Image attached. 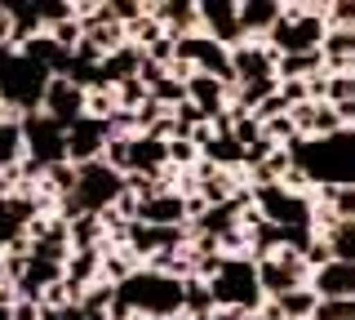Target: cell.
<instances>
[{"instance_id":"obj_1","label":"cell","mask_w":355,"mask_h":320,"mask_svg":"<svg viewBox=\"0 0 355 320\" xmlns=\"http://www.w3.org/2000/svg\"><path fill=\"white\" fill-rule=\"evenodd\" d=\"M351 151H355V134L342 129L333 138H320V142H306L297 138L288 147V160L311 178V187H324V183H351Z\"/></svg>"},{"instance_id":"obj_2","label":"cell","mask_w":355,"mask_h":320,"mask_svg":"<svg viewBox=\"0 0 355 320\" xmlns=\"http://www.w3.org/2000/svg\"><path fill=\"white\" fill-rule=\"evenodd\" d=\"M209 294H214V307L236 316H253L262 307V289H258V271H253V258H222V267L209 276Z\"/></svg>"},{"instance_id":"obj_3","label":"cell","mask_w":355,"mask_h":320,"mask_svg":"<svg viewBox=\"0 0 355 320\" xmlns=\"http://www.w3.org/2000/svg\"><path fill=\"white\" fill-rule=\"evenodd\" d=\"M253 271H258V289H262V298L293 294V289H302L306 276H311V271L302 267V258H297V253H288V249H275L271 258L253 262Z\"/></svg>"},{"instance_id":"obj_4","label":"cell","mask_w":355,"mask_h":320,"mask_svg":"<svg viewBox=\"0 0 355 320\" xmlns=\"http://www.w3.org/2000/svg\"><path fill=\"white\" fill-rule=\"evenodd\" d=\"M103 151H107V125L103 120H76V125H67L62 129V160L67 165H94V160H103Z\"/></svg>"},{"instance_id":"obj_5","label":"cell","mask_w":355,"mask_h":320,"mask_svg":"<svg viewBox=\"0 0 355 320\" xmlns=\"http://www.w3.org/2000/svg\"><path fill=\"white\" fill-rule=\"evenodd\" d=\"M40 116L53 120L58 129L76 125V120L85 116V90H76L67 76H49V85H44V94H40Z\"/></svg>"},{"instance_id":"obj_6","label":"cell","mask_w":355,"mask_h":320,"mask_svg":"<svg viewBox=\"0 0 355 320\" xmlns=\"http://www.w3.org/2000/svg\"><path fill=\"white\" fill-rule=\"evenodd\" d=\"M196 9H200V36H209L222 49L244 45L236 27V0H196Z\"/></svg>"},{"instance_id":"obj_7","label":"cell","mask_w":355,"mask_h":320,"mask_svg":"<svg viewBox=\"0 0 355 320\" xmlns=\"http://www.w3.org/2000/svg\"><path fill=\"white\" fill-rule=\"evenodd\" d=\"M231 58V81L253 85V81H275V49H266L262 40H244V45L227 49Z\"/></svg>"},{"instance_id":"obj_8","label":"cell","mask_w":355,"mask_h":320,"mask_svg":"<svg viewBox=\"0 0 355 320\" xmlns=\"http://www.w3.org/2000/svg\"><path fill=\"white\" fill-rule=\"evenodd\" d=\"M147 14L164 27V36H169L173 45H178V40H187V36H200V9H196V0H155V5H147Z\"/></svg>"},{"instance_id":"obj_9","label":"cell","mask_w":355,"mask_h":320,"mask_svg":"<svg viewBox=\"0 0 355 320\" xmlns=\"http://www.w3.org/2000/svg\"><path fill=\"white\" fill-rule=\"evenodd\" d=\"M306 289L315 298H355V262H324L306 276Z\"/></svg>"},{"instance_id":"obj_10","label":"cell","mask_w":355,"mask_h":320,"mask_svg":"<svg viewBox=\"0 0 355 320\" xmlns=\"http://www.w3.org/2000/svg\"><path fill=\"white\" fill-rule=\"evenodd\" d=\"M275 23H280V0H236V27L244 40H266Z\"/></svg>"},{"instance_id":"obj_11","label":"cell","mask_w":355,"mask_h":320,"mask_svg":"<svg viewBox=\"0 0 355 320\" xmlns=\"http://www.w3.org/2000/svg\"><path fill=\"white\" fill-rule=\"evenodd\" d=\"M133 223L142 227H187V209L178 192H155L147 201H138V218Z\"/></svg>"},{"instance_id":"obj_12","label":"cell","mask_w":355,"mask_h":320,"mask_svg":"<svg viewBox=\"0 0 355 320\" xmlns=\"http://www.w3.org/2000/svg\"><path fill=\"white\" fill-rule=\"evenodd\" d=\"M320 62H324V76H355V31H324Z\"/></svg>"},{"instance_id":"obj_13","label":"cell","mask_w":355,"mask_h":320,"mask_svg":"<svg viewBox=\"0 0 355 320\" xmlns=\"http://www.w3.org/2000/svg\"><path fill=\"white\" fill-rule=\"evenodd\" d=\"M187 103H191L205 120H214V116L227 112V85H218L214 76H200L196 71L191 81H187Z\"/></svg>"},{"instance_id":"obj_14","label":"cell","mask_w":355,"mask_h":320,"mask_svg":"<svg viewBox=\"0 0 355 320\" xmlns=\"http://www.w3.org/2000/svg\"><path fill=\"white\" fill-rule=\"evenodd\" d=\"M133 271H142V262L133 258L129 249H103V267H98V280H107V285H125Z\"/></svg>"},{"instance_id":"obj_15","label":"cell","mask_w":355,"mask_h":320,"mask_svg":"<svg viewBox=\"0 0 355 320\" xmlns=\"http://www.w3.org/2000/svg\"><path fill=\"white\" fill-rule=\"evenodd\" d=\"M209 312H214V294H209V285L200 280V276H187V280H182V316L209 320Z\"/></svg>"},{"instance_id":"obj_16","label":"cell","mask_w":355,"mask_h":320,"mask_svg":"<svg viewBox=\"0 0 355 320\" xmlns=\"http://www.w3.org/2000/svg\"><path fill=\"white\" fill-rule=\"evenodd\" d=\"M333 134H342L338 112H333L329 103H315V112H311V129H306V142H320V138H333ZM351 134H355V129H351Z\"/></svg>"},{"instance_id":"obj_17","label":"cell","mask_w":355,"mask_h":320,"mask_svg":"<svg viewBox=\"0 0 355 320\" xmlns=\"http://www.w3.org/2000/svg\"><path fill=\"white\" fill-rule=\"evenodd\" d=\"M116 116V94H111V85H103V90H89L85 94V120H107Z\"/></svg>"},{"instance_id":"obj_18","label":"cell","mask_w":355,"mask_h":320,"mask_svg":"<svg viewBox=\"0 0 355 320\" xmlns=\"http://www.w3.org/2000/svg\"><path fill=\"white\" fill-rule=\"evenodd\" d=\"M44 36H49V40H53V45H58L62 53H71V49L85 40V31H80V23H76V18H62V23L44 27Z\"/></svg>"},{"instance_id":"obj_19","label":"cell","mask_w":355,"mask_h":320,"mask_svg":"<svg viewBox=\"0 0 355 320\" xmlns=\"http://www.w3.org/2000/svg\"><path fill=\"white\" fill-rule=\"evenodd\" d=\"M311 320H355V298H320Z\"/></svg>"},{"instance_id":"obj_20","label":"cell","mask_w":355,"mask_h":320,"mask_svg":"<svg viewBox=\"0 0 355 320\" xmlns=\"http://www.w3.org/2000/svg\"><path fill=\"white\" fill-rule=\"evenodd\" d=\"M324 103L329 107L355 103V76H329V81H324Z\"/></svg>"},{"instance_id":"obj_21","label":"cell","mask_w":355,"mask_h":320,"mask_svg":"<svg viewBox=\"0 0 355 320\" xmlns=\"http://www.w3.org/2000/svg\"><path fill=\"white\" fill-rule=\"evenodd\" d=\"M40 316H44V307L31 303V298H14L9 303V320H40Z\"/></svg>"},{"instance_id":"obj_22","label":"cell","mask_w":355,"mask_h":320,"mask_svg":"<svg viewBox=\"0 0 355 320\" xmlns=\"http://www.w3.org/2000/svg\"><path fill=\"white\" fill-rule=\"evenodd\" d=\"M9 45V14H5V5H0V49H5ZM9 49H14V45H9Z\"/></svg>"},{"instance_id":"obj_23","label":"cell","mask_w":355,"mask_h":320,"mask_svg":"<svg viewBox=\"0 0 355 320\" xmlns=\"http://www.w3.org/2000/svg\"><path fill=\"white\" fill-rule=\"evenodd\" d=\"M209 320H244V316H236V312H222V307H214V312H209Z\"/></svg>"},{"instance_id":"obj_24","label":"cell","mask_w":355,"mask_h":320,"mask_svg":"<svg viewBox=\"0 0 355 320\" xmlns=\"http://www.w3.org/2000/svg\"><path fill=\"white\" fill-rule=\"evenodd\" d=\"M244 320H266V316H244Z\"/></svg>"}]
</instances>
